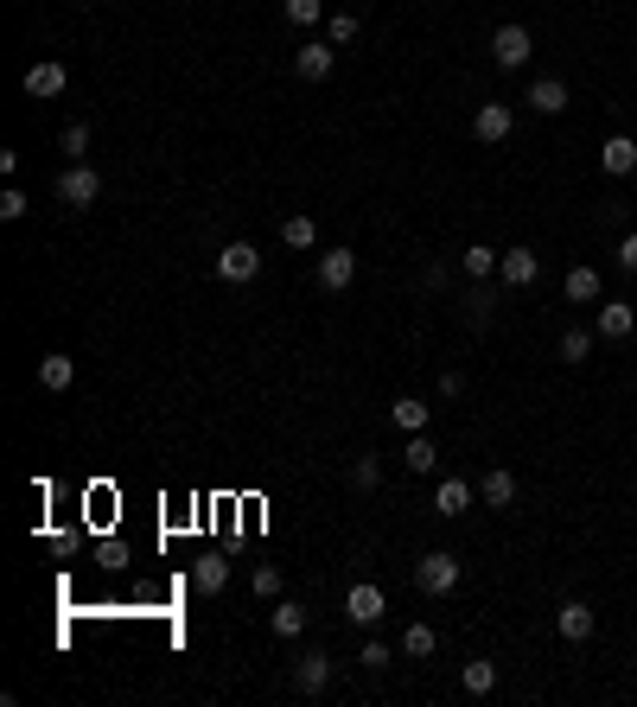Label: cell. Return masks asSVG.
<instances>
[{"instance_id":"cell-15","label":"cell","mask_w":637,"mask_h":707,"mask_svg":"<svg viewBox=\"0 0 637 707\" xmlns=\"http://www.w3.org/2000/svg\"><path fill=\"white\" fill-rule=\"evenodd\" d=\"M459 306H466V325H472V332H485V325L497 319V287H491V281H472Z\"/></svg>"},{"instance_id":"cell-23","label":"cell","mask_w":637,"mask_h":707,"mask_svg":"<svg viewBox=\"0 0 637 707\" xmlns=\"http://www.w3.org/2000/svg\"><path fill=\"white\" fill-rule=\"evenodd\" d=\"M389 421L402 427V434H427V421H434V408H427L421 395H402V402L389 408Z\"/></svg>"},{"instance_id":"cell-18","label":"cell","mask_w":637,"mask_h":707,"mask_svg":"<svg viewBox=\"0 0 637 707\" xmlns=\"http://www.w3.org/2000/svg\"><path fill=\"white\" fill-rule=\"evenodd\" d=\"M478 497H485L491 510H510V504H516V472H504V465H491V472L478 478Z\"/></svg>"},{"instance_id":"cell-39","label":"cell","mask_w":637,"mask_h":707,"mask_svg":"<svg viewBox=\"0 0 637 707\" xmlns=\"http://www.w3.org/2000/svg\"><path fill=\"white\" fill-rule=\"evenodd\" d=\"M631 217H637V204H631Z\"/></svg>"},{"instance_id":"cell-1","label":"cell","mask_w":637,"mask_h":707,"mask_svg":"<svg viewBox=\"0 0 637 707\" xmlns=\"http://www.w3.org/2000/svg\"><path fill=\"white\" fill-rule=\"evenodd\" d=\"M459 574H466V567H459V555H446V548H434V555L415 561V586H421L427 599H446L459 586Z\"/></svg>"},{"instance_id":"cell-31","label":"cell","mask_w":637,"mask_h":707,"mask_svg":"<svg viewBox=\"0 0 637 707\" xmlns=\"http://www.w3.org/2000/svg\"><path fill=\"white\" fill-rule=\"evenodd\" d=\"M325 32H332V45L344 51V45H357V32H364V26H357V13H325Z\"/></svg>"},{"instance_id":"cell-33","label":"cell","mask_w":637,"mask_h":707,"mask_svg":"<svg viewBox=\"0 0 637 707\" xmlns=\"http://www.w3.org/2000/svg\"><path fill=\"white\" fill-rule=\"evenodd\" d=\"M58 147L71 153V160H90V122H71V128L58 134Z\"/></svg>"},{"instance_id":"cell-26","label":"cell","mask_w":637,"mask_h":707,"mask_svg":"<svg viewBox=\"0 0 637 707\" xmlns=\"http://www.w3.org/2000/svg\"><path fill=\"white\" fill-rule=\"evenodd\" d=\"M497 262H504V255H497L491 243H472L466 255H459V268H466L472 281H497Z\"/></svg>"},{"instance_id":"cell-13","label":"cell","mask_w":637,"mask_h":707,"mask_svg":"<svg viewBox=\"0 0 637 707\" xmlns=\"http://www.w3.org/2000/svg\"><path fill=\"white\" fill-rule=\"evenodd\" d=\"M472 497H478V485H472V478L446 472L440 485H434V510H440V516H466V510H472Z\"/></svg>"},{"instance_id":"cell-7","label":"cell","mask_w":637,"mask_h":707,"mask_svg":"<svg viewBox=\"0 0 637 707\" xmlns=\"http://www.w3.org/2000/svg\"><path fill=\"white\" fill-rule=\"evenodd\" d=\"M472 134H478L485 147H504L510 134H516V109H510V102H485V109L472 115Z\"/></svg>"},{"instance_id":"cell-21","label":"cell","mask_w":637,"mask_h":707,"mask_svg":"<svg viewBox=\"0 0 637 707\" xmlns=\"http://www.w3.org/2000/svg\"><path fill=\"white\" fill-rule=\"evenodd\" d=\"M402 465L415 478H427V472H440V446L427 440V434H408V446H402Z\"/></svg>"},{"instance_id":"cell-25","label":"cell","mask_w":637,"mask_h":707,"mask_svg":"<svg viewBox=\"0 0 637 707\" xmlns=\"http://www.w3.org/2000/svg\"><path fill=\"white\" fill-rule=\"evenodd\" d=\"M561 293H567L574 306H593V300H599V268H567Z\"/></svg>"},{"instance_id":"cell-34","label":"cell","mask_w":637,"mask_h":707,"mask_svg":"<svg viewBox=\"0 0 637 707\" xmlns=\"http://www.w3.org/2000/svg\"><path fill=\"white\" fill-rule=\"evenodd\" d=\"M287 20H294V26H319L325 20V0H287Z\"/></svg>"},{"instance_id":"cell-5","label":"cell","mask_w":637,"mask_h":707,"mask_svg":"<svg viewBox=\"0 0 637 707\" xmlns=\"http://www.w3.org/2000/svg\"><path fill=\"white\" fill-rule=\"evenodd\" d=\"M529 51H536L529 26H497V32H491V58H497V71H523Z\"/></svg>"},{"instance_id":"cell-29","label":"cell","mask_w":637,"mask_h":707,"mask_svg":"<svg viewBox=\"0 0 637 707\" xmlns=\"http://www.w3.org/2000/svg\"><path fill=\"white\" fill-rule=\"evenodd\" d=\"M281 243H287V249H313V243H319V223L306 217V211H294V217L281 223Z\"/></svg>"},{"instance_id":"cell-37","label":"cell","mask_w":637,"mask_h":707,"mask_svg":"<svg viewBox=\"0 0 637 707\" xmlns=\"http://www.w3.org/2000/svg\"><path fill=\"white\" fill-rule=\"evenodd\" d=\"M618 268H625V274H637V230L625 236V243H618Z\"/></svg>"},{"instance_id":"cell-16","label":"cell","mask_w":637,"mask_h":707,"mask_svg":"<svg viewBox=\"0 0 637 707\" xmlns=\"http://www.w3.org/2000/svg\"><path fill=\"white\" fill-rule=\"evenodd\" d=\"M529 109H536V115H561L567 109V102H574V96H567V83L561 77H536V83H529Z\"/></svg>"},{"instance_id":"cell-19","label":"cell","mask_w":637,"mask_h":707,"mask_svg":"<svg viewBox=\"0 0 637 707\" xmlns=\"http://www.w3.org/2000/svg\"><path fill=\"white\" fill-rule=\"evenodd\" d=\"M599 166H606L612 179H625V172H637V141H631V134H612V141L599 147Z\"/></svg>"},{"instance_id":"cell-35","label":"cell","mask_w":637,"mask_h":707,"mask_svg":"<svg viewBox=\"0 0 637 707\" xmlns=\"http://www.w3.org/2000/svg\"><path fill=\"white\" fill-rule=\"evenodd\" d=\"M281 586H287L281 567H255V599H281Z\"/></svg>"},{"instance_id":"cell-14","label":"cell","mask_w":637,"mask_h":707,"mask_svg":"<svg viewBox=\"0 0 637 707\" xmlns=\"http://www.w3.org/2000/svg\"><path fill=\"white\" fill-rule=\"evenodd\" d=\"M351 281H357V255H351V249H325V255H319V287H325V293H344Z\"/></svg>"},{"instance_id":"cell-36","label":"cell","mask_w":637,"mask_h":707,"mask_svg":"<svg viewBox=\"0 0 637 707\" xmlns=\"http://www.w3.org/2000/svg\"><path fill=\"white\" fill-rule=\"evenodd\" d=\"M26 211H32V198L20 192V185H7V192H0V217H7V223H20Z\"/></svg>"},{"instance_id":"cell-27","label":"cell","mask_w":637,"mask_h":707,"mask_svg":"<svg viewBox=\"0 0 637 707\" xmlns=\"http://www.w3.org/2000/svg\"><path fill=\"white\" fill-rule=\"evenodd\" d=\"M434 650H440L434 625H408V631H402V657H408V663H427V657H434Z\"/></svg>"},{"instance_id":"cell-24","label":"cell","mask_w":637,"mask_h":707,"mask_svg":"<svg viewBox=\"0 0 637 707\" xmlns=\"http://www.w3.org/2000/svg\"><path fill=\"white\" fill-rule=\"evenodd\" d=\"M39 383H45L51 395H64V389L77 383V364H71L64 351H51V357H39Z\"/></svg>"},{"instance_id":"cell-20","label":"cell","mask_w":637,"mask_h":707,"mask_svg":"<svg viewBox=\"0 0 637 707\" xmlns=\"http://www.w3.org/2000/svg\"><path fill=\"white\" fill-rule=\"evenodd\" d=\"M593 344H599L593 325H567L561 344H555V357H561V364H587V357H593Z\"/></svg>"},{"instance_id":"cell-4","label":"cell","mask_w":637,"mask_h":707,"mask_svg":"<svg viewBox=\"0 0 637 707\" xmlns=\"http://www.w3.org/2000/svg\"><path fill=\"white\" fill-rule=\"evenodd\" d=\"M383 612H389V599H383V586L376 580H357L351 593H344V618H351V625H383Z\"/></svg>"},{"instance_id":"cell-6","label":"cell","mask_w":637,"mask_h":707,"mask_svg":"<svg viewBox=\"0 0 637 707\" xmlns=\"http://www.w3.org/2000/svg\"><path fill=\"white\" fill-rule=\"evenodd\" d=\"M332 64H338V45L332 39H306L294 51V77L300 83H325V77H332Z\"/></svg>"},{"instance_id":"cell-9","label":"cell","mask_w":637,"mask_h":707,"mask_svg":"<svg viewBox=\"0 0 637 707\" xmlns=\"http://www.w3.org/2000/svg\"><path fill=\"white\" fill-rule=\"evenodd\" d=\"M332 657H325V650H306V657L294 663V695H325V688H332Z\"/></svg>"},{"instance_id":"cell-11","label":"cell","mask_w":637,"mask_h":707,"mask_svg":"<svg viewBox=\"0 0 637 707\" xmlns=\"http://www.w3.org/2000/svg\"><path fill=\"white\" fill-rule=\"evenodd\" d=\"M599 338H612V344H625L637 332V306L631 300H599V325H593Z\"/></svg>"},{"instance_id":"cell-8","label":"cell","mask_w":637,"mask_h":707,"mask_svg":"<svg viewBox=\"0 0 637 707\" xmlns=\"http://www.w3.org/2000/svg\"><path fill=\"white\" fill-rule=\"evenodd\" d=\"M555 631L567 637V644H587V637L599 631V612L587 606V599H561V612H555Z\"/></svg>"},{"instance_id":"cell-32","label":"cell","mask_w":637,"mask_h":707,"mask_svg":"<svg viewBox=\"0 0 637 707\" xmlns=\"http://www.w3.org/2000/svg\"><path fill=\"white\" fill-rule=\"evenodd\" d=\"M357 663H364V669H370V676H383V669L395 663V650L383 644V637H370V644H364V650H357Z\"/></svg>"},{"instance_id":"cell-30","label":"cell","mask_w":637,"mask_h":707,"mask_svg":"<svg viewBox=\"0 0 637 707\" xmlns=\"http://www.w3.org/2000/svg\"><path fill=\"white\" fill-rule=\"evenodd\" d=\"M351 485H357V491H376V485H383V459H376V453H357V459H351Z\"/></svg>"},{"instance_id":"cell-12","label":"cell","mask_w":637,"mask_h":707,"mask_svg":"<svg viewBox=\"0 0 637 707\" xmlns=\"http://www.w3.org/2000/svg\"><path fill=\"white\" fill-rule=\"evenodd\" d=\"M64 83H71V71H64L58 58H39V64L26 71V96H32V102H51V96H64Z\"/></svg>"},{"instance_id":"cell-22","label":"cell","mask_w":637,"mask_h":707,"mask_svg":"<svg viewBox=\"0 0 637 707\" xmlns=\"http://www.w3.org/2000/svg\"><path fill=\"white\" fill-rule=\"evenodd\" d=\"M268 631L287 637V644H294V637H306V606H300V599H281V606L268 612Z\"/></svg>"},{"instance_id":"cell-38","label":"cell","mask_w":637,"mask_h":707,"mask_svg":"<svg viewBox=\"0 0 637 707\" xmlns=\"http://www.w3.org/2000/svg\"><path fill=\"white\" fill-rule=\"evenodd\" d=\"M440 395H446V402H453V395H466V376H459V370H440Z\"/></svg>"},{"instance_id":"cell-17","label":"cell","mask_w":637,"mask_h":707,"mask_svg":"<svg viewBox=\"0 0 637 707\" xmlns=\"http://www.w3.org/2000/svg\"><path fill=\"white\" fill-rule=\"evenodd\" d=\"M192 586H198L204 599H217L223 586H230V561H223V555H198L192 561Z\"/></svg>"},{"instance_id":"cell-3","label":"cell","mask_w":637,"mask_h":707,"mask_svg":"<svg viewBox=\"0 0 637 707\" xmlns=\"http://www.w3.org/2000/svg\"><path fill=\"white\" fill-rule=\"evenodd\" d=\"M255 274H262V249L255 243H223L217 249V281L243 287V281H255Z\"/></svg>"},{"instance_id":"cell-28","label":"cell","mask_w":637,"mask_h":707,"mask_svg":"<svg viewBox=\"0 0 637 707\" xmlns=\"http://www.w3.org/2000/svg\"><path fill=\"white\" fill-rule=\"evenodd\" d=\"M459 682H466V695H497V663L472 657L466 669H459Z\"/></svg>"},{"instance_id":"cell-2","label":"cell","mask_w":637,"mask_h":707,"mask_svg":"<svg viewBox=\"0 0 637 707\" xmlns=\"http://www.w3.org/2000/svg\"><path fill=\"white\" fill-rule=\"evenodd\" d=\"M58 198L71 204V211H90V204L102 198V172L90 160H71V166L58 172Z\"/></svg>"},{"instance_id":"cell-10","label":"cell","mask_w":637,"mask_h":707,"mask_svg":"<svg viewBox=\"0 0 637 707\" xmlns=\"http://www.w3.org/2000/svg\"><path fill=\"white\" fill-rule=\"evenodd\" d=\"M497 281H504V287H536V281H542V255H536V249H504Z\"/></svg>"}]
</instances>
